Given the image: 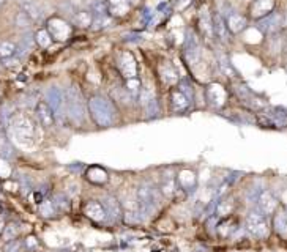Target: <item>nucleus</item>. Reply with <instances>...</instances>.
<instances>
[{
  "instance_id": "1",
  "label": "nucleus",
  "mask_w": 287,
  "mask_h": 252,
  "mask_svg": "<svg viewBox=\"0 0 287 252\" xmlns=\"http://www.w3.org/2000/svg\"><path fill=\"white\" fill-rule=\"evenodd\" d=\"M11 133L13 137L16 139V142L22 147H33L36 144V136H38V129L36 123L28 117L27 114L17 112L11 117Z\"/></svg>"
},
{
  "instance_id": "2",
  "label": "nucleus",
  "mask_w": 287,
  "mask_h": 252,
  "mask_svg": "<svg viewBox=\"0 0 287 252\" xmlns=\"http://www.w3.org/2000/svg\"><path fill=\"white\" fill-rule=\"evenodd\" d=\"M88 109L95 122L100 126H111L114 123V106L107 98L96 95L88 99Z\"/></svg>"
},
{
  "instance_id": "3",
  "label": "nucleus",
  "mask_w": 287,
  "mask_h": 252,
  "mask_svg": "<svg viewBox=\"0 0 287 252\" xmlns=\"http://www.w3.org/2000/svg\"><path fill=\"white\" fill-rule=\"evenodd\" d=\"M136 197H137V205H139V210L142 213H152V211L156 210L158 204H160V193L150 183L139 185Z\"/></svg>"
},
{
  "instance_id": "4",
  "label": "nucleus",
  "mask_w": 287,
  "mask_h": 252,
  "mask_svg": "<svg viewBox=\"0 0 287 252\" xmlns=\"http://www.w3.org/2000/svg\"><path fill=\"white\" fill-rule=\"evenodd\" d=\"M246 230L250 232V234L256 238H267L269 237V223H267V219L262 213H253L248 215L246 218Z\"/></svg>"
},
{
  "instance_id": "5",
  "label": "nucleus",
  "mask_w": 287,
  "mask_h": 252,
  "mask_svg": "<svg viewBox=\"0 0 287 252\" xmlns=\"http://www.w3.org/2000/svg\"><path fill=\"white\" fill-rule=\"evenodd\" d=\"M47 32L55 41H66L71 36V25L62 17H51L47 21Z\"/></svg>"
},
{
  "instance_id": "6",
  "label": "nucleus",
  "mask_w": 287,
  "mask_h": 252,
  "mask_svg": "<svg viewBox=\"0 0 287 252\" xmlns=\"http://www.w3.org/2000/svg\"><path fill=\"white\" fill-rule=\"evenodd\" d=\"M117 66L120 69V73L123 74V77L128 79H134L137 76V65H136V60L133 57L131 52H122L120 55L117 57Z\"/></svg>"
},
{
  "instance_id": "7",
  "label": "nucleus",
  "mask_w": 287,
  "mask_h": 252,
  "mask_svg": "<svg viewBox=\"0 0 287 252\" xmlns=\"http://www.w3.org/2000/svg\"><path fill=\"white\" fill-rule=\"evenodd\" d=\"M35 114H36V118H38V123L41 125L43 128L49 129L54 126V122H55V115H54V110L52 107L49 106L46 101H39L35 107Z\"/></svg>"
},
{
  "instance_id": "8",
  "label": "nucleus",
  "mask_w": 287,
  "mask_h": 252,
  "mask_svg": "<svg viewBox=\"0 0 287 252\" xmlns=\"http://www.w3.org/2000/svg\"><path fill=\"white\" fill-rule=\"evenodd\" d=\"M68 109H70V115L74 120H81L84 117V107H82V99L81 95H79L77 90L73 87L68 90Z\"/></svg>"
},
{
  "instance_id": "9",
  "label": "nucleus",
  "mask_w": 287,
  "mask_h": 252,
  "mask_svg": "<svg viewBox=\"0 0 287 252\" xmlns=\"http://www.w3.org/2000/svg\"><path fill=\"white\" fill-rule=\"evenodd\" d=\"M257 207H259L261 213L264 216H269L275 213L276 207H278V200H276V197L270 191H264V193H261L259 197H257Z\"/></svg>"
},
{
  "instance_id": "10",
  "label": "nucleus",
  "mask_w": 287,
  "mask_h": 252,
  "mask_svg": "<svg viewBox=\"0 0 287 252\" xmlns=\"http://www.w3.org/2000/svg\"><path fill=\"white\" fill-rule=\"evenodd\" d=\"M84 215H85L87 218H90L92 221H96V223H101V221L106 219L107 211H106L104 205L100 204V202L90 200V202H87V204L84 205Z\"/></svg>"
},
{
  "instance_id": "11",
  "label": "nucleus",
  "mask_w": 287,
  "mask_h": 252,
  "mask_svg": "<svg viewBox=\"0 0 287 252\" xmlns=\"http://www.w3.org/2000/svg\"><path fill=\"white\" fill-rule=\"evenodd\" d=\"M130 0H106V9L111 17H122L130 11Z\"/></svg>"
},
{
  "instance_id": "12",
  "label": "nucleus",
  "mask_w": 287,
  "mask_h": 252,
  "mask_svg": "<svg viewBox=\"0 0 287 252\" xmlns=\"http://www.w3.org/2000/svg\"><path fill=\"white\" fill-rule=\"evenodd\" d=\"M226 90L224 87H221L220 84H212L207 87V99H209V103L215 107H221L226 101Z\"/></svg>"
},
{
  "instance_id": "13",
  "label": "nucleus",
  "mask_w": 287,
  "mask_h": 252,
  "mask_svg": "<svg viewBox=\"0 0 287 252\" xmlns=\"http://www.w3.org/2000/svg\"><path fill=\"white\" fill-rule=\"evenodd\" d=\"M199 55H201L199 43H197L194 33H190L186 38V43H185V57L191 65V63H196L197 60H199Z\"/></svg>"
},
{
  "instance_id": "14",
  "label": "nucleus",
  "mask_w": 287,
  "mask_h": 252,
  "mask_svg": "<svg viewBox=\"0 0 287 252\" xmlns=\"http://www.w3.org/2000/svg\"><path fill=\"white\" fill-rule=\"evenodd\" d=\"M226 25H227V30H229V32L240 33L246 28V25H248V19L240 13H231L229 17H227V21H226Z\"/></svg>"
},
{
  "instance_id": "15",
  "label": "nucleus",
  "mask_w": 287,
  "mask_h": 252,
  "mask_svg": "<svg viewBox=\"0 0 287 252\" xmlns=\"http://www.w3.org/2000/svg\"><path fill=\"white\" fill-rule=\"evenodd\" d=\"M171 106L174 112H183L190 106V99L186 98L180 88H174L171 92Z\"/></svg>"
},
{
  "instance_id": "16",
  "label": "nucleus",
  "mask_w": 287,
  "mask_h": 252,
  "mask_svg": "<svg viewBox=\"0 0 287 252\" xmlns=\"http://www.w3.org/2000/svg\"><path fill=\"white\" fill-rule=\"evenodd\" d=\"M275 6V0H256L251 6V14L254 17H265L272 13Z\"/></svg>"
},
{
  "instance_id": "17",
  "label": "nucleus",
  "mask_w": 287,
  "mask_h": 252,
  "mask_svg": "<svg viewBox=\"0 0 287 252\" xmlns=\"http://www.w3.org/2000/svg\"><path fill=\"white\" fill-rule=\"evenodd\" d=\"M212 24H213V33L221 39V41H227V36H229V30H227L224 17L220 13H215L212 16Z\"/></svg>"
},
{
  "instance_id": "18",
  "label": "nucleus",
  "mask_w": 287,
  "mask_h": 252,
  "mask_svg": "<svg viewBox=\"0 0 287 252\" xmlns=\"http://www.w3.org/2000/svg\"><path fill=\"white\" fill-rule=\"evenodd\" d=\"M160 76L163 79V82L167 85H174L179 82V73H177V69L169 62H164L160 66Z\"/></svg>"
},
{
  "instance_id": "19",
  "label": "nucleus",
  "mask_w": 287,
  "mask_h": 252,
  "mask_svg": "<svg viewBox=\"0 0 287 252\" xmlns=\"http://www.w3.org/2000/svg\"><path fill=\"white\" fill-rule=\"evenodd\" d=\"M87 180L92 181V183H95V185H103L109 180V177H107V172L103 167L93 166V167H90L87 170Z\"/></svg>"
},
{
  "instance_id": "20",
  "label": "nucleus",
  "mask_w": 287,
  "mask_h": 252,
  "mask_svg": "<svg viewBox=\"0 0 287 252\" xmlns=\"http://www.w3.org/2000/svg\"><path fill=\"white\" fill-rule=\"evenodd\" d=\"M281 27V17L278 14H269L265 16L262 21L259 22V28H262L264 32H276Z\"/></svg>"
},
{
  "instance_id": "21",
  "label": "nucleus",
  "mask_w": 287,
  "mask_h": 252,
  "mask_svg": "<svg viewBox=\"0 0 287 252\" xmlns=\"http://www.w3.org/2000/svg\"><path fill=\"white\" fill-rule=\"evenodd\" d=\"M194 185H196V175L191 170H182L179 177H177V186H180L185 191L191 189Z\"/></svg>"
},
{
  "instance_id": "22",
  "label": "nucleus",
  "mask_w": 287,
  "mask_h": 252,
  "mask_svg": "<svg viewBox=\"0 0 287 252\" xmlns=\"http://www.w3.org/2000/svg\"><path fill=\"white\" fill-rule=\"evenodd\" d=\"M199 25H201V30L205 38H213L215 33H213V24H212V17L207 11H202L201 16H199Z\"/></svg>"
},
{
  "instance_id": "23",
  "label": "nucleus",
  "mask_w": 287,
  "mask_h": 252,
  "mask_svg": "<svg viewBox=\"0 0 287 252\" xmlns=\"http://www.w3.org/2000/svg\"><path fill=\"white\" fill-rule=\"evenodd\" d=\"M93 22V13L92 11H87V9H82V11H77L74 14V24L82 27V28H87L90 27Z\"/></svg>"
},
{
  "instance_id": "24",
  "label": "nucleus",
  "mask_w": 287,
  "mask_h": 252,
  "mask_svg": "<svg viewBox=\"0 0 287 252\" xmlns=\"http://www.w3.org/2000/svg\"><path fill=\"white\" fill-rule=\"evenodd\" d=\"M35 41H36V44L39 46V47H43V49H46V47H49L52 44V36L49 35V32L46 28H39L38 32H36V35H35Z\"/></svg>"
},
{
  "instance_id": "25",
  "label": "nucleus",
  "mask_w": 287,
  "mask_h": 252,
  "mask_svg": "<svg viewBox=\"0 0 287 252\" xmlns=\"http://www.w3.org/2000/svg\"><path fill=\"white\" fill-rule=\"evenodd\" d=\"M17 235H19V227H17V224H14V223H8V224H5L3 232H2V238H3L5 243H6V241L16 240Z\"/></svg>"
},
{
  "instance_id": "26",
  "label": "nucleus",
  "mask_w": 287,
  "mask_h": 252,
  "mask_svg": "<svg viewBox=\"0 0 287 252\" xmlns=\"http://www.w3.org/2000/svg\"><path fill=\"white\" fill-rule=\"evenodd\" d=\"M273 226L283 238H287V219L284 215H276L273 219Z\"/></svg>"
},
{
  "instance_id": "27",
  "label": "nucleus",
  "mask_w": 287,
  "mask_h": 252,
  "mask_svg": "<svg viewBox=\"0 0 287 252\" xmlns=\"http://www.w3.org/2000/svg\"><path fill=\"white\" fill-rule=\"evenodd\" d=\"M22 13H25L28 17H30V21H38L39 16H41V13H39V9L35 3L32 2H24L22 3Z\"/></svg>"
},
{
  "instance_id": "28",
  "label": "nucleus",
  "mask_w": 287,
  "mask_h": 252,
  "mask_svg": "<svg viewBox=\"0 0 287 252\" xmlns=\"http://www.w3.org/2000/svg\"><path fill=\"white\" fill-rule=\"evenodd\" d=\"M16 54V44L11 41H2L0 43V57L2 58H9L14 57Z\"/></svg>"
},
{
  "instance_id": "29",
  "label": "nucleus",
  "mask_w": 287,
  "mask_h": 252,
  "mask_svg": "<svg viewBox=\"0 0 287 252\" xmlns=\"http://www.w3.org/2000/svg\"><path fill=\"white\" fill-rule=\"evenodd\" d=\"M39 213H41V216L44 218H51L55 215V205L54 202L51 200H43L41 204H39Z\"/></svg>"
},
{
  "instance_id": "30",
  "label": "nucleus",
  "mask_w": 287,
  "mask_h": 252,
  "mask_svg": "<svg viewBox=\"0 0 287 252\" xmlns=\"http://www.w3.org/2000/svg\"><path fill=\"white\" fill-rule=\"evenodd\" d=\"M104 208L107 211V215H112V216H118L120 215V207L117 204V199L114 197H107L104 202Z\"/></svg>"
},
{
  "instance_id": "31",
  "label": "nucleus",
  "mask_w": 287,
  "mask_h": 252,
  "mask_svg": "<svg viewBox=\"0 0 287 252\" xmlns=\"http://www.w3.org/2000/svg\"><path fill=\"white\" fill-rule=\"evenodd\" d=\"M24 241L21 240H11V241H6L5 246H3V252H22L24 251Z\"/></svg>"
},
{
  "instance_id": "32",
  "label": "nucleus",
  "mask_w": 287,
  "mask_h": 252,
  "mask_svg": "<svg viewBox=\"0 0 287 252\" xmlns=\"http://www.w3.org/2000/svg\"><path fill=\"white\" fill-rule=\"evenodd\" d=\"M175 191H177V181L172 177L166 178L164 183H163V193H164V196L172 197L175 194Z\"/></svg>"
},
{
  "instance_id": "33",
  "label": "nucleus",
  "mask_w": 287,
  "mask_h": 252,
  "mask_svg": "<svg viewBox=\"0 0 287 252\" xmlns=\"http://www.w3.org/2000/svg\"><path fill=\"white\" fill-rule=\"evenodd\" d=\"M49 99H51L52 103V110H58L62 107V93L58 92L57 88L49 90Z\"/></svg>"
},
{
  "instance_id": "34",
  "label": "nucleus",
  "mask_w": 287,
  "mask_h": 252,
  "mask_svg": "<svg viewBox=\"0 0 287 252\" xmlns=\"http://www.w3.org/2000/svg\"><path fill=\"white\" fill-rule=\"evenodd\" d=\"M220 68H221V71H223L226 76L234 77V76L237 74V71L234 69V66L231 65V62H229V60H227L226 57H221V58H220Z\"/></svg>"
},
{
  "instance_id": "35",
  "label": "nucleus",
  "mask_w": 287,
  "mask_h": 252,
  "mask_svg": "<svg viewBox=\"0 0 287 252\" xmlns=\"http://www.w3.org/2000/svg\"><path fill=\"white\" fill-rule=\"evenodd\" d=\"M141 82L137 80V77L134 79H128L126 80V90L130 92L131 95H137V93H141Z\"/></svg>"
},
{
  "instance_id": "36",
  "label": "nucleus",
  "mask_w": 287,
  "mask_h": 252,
  "mask_svg": "<svg viewBox=\"0 0 287 252\" xmlns=\"http://www.w3.org/2000/svg\"><path fill=\"white\" fill-rule=\"evenodd\" d=\"M232 211V202H221L218 205V215L220 216H227Z\"/></svg>"
},
{
  "instance_id": "37",
  "label": "nucleus",
  "mask_w": 287,
  "mask_h": 252,
  "mask_svg": "<svg viewBox=\"0 0 287 252\" xmlns=\"http://www.w3.org/2000/svg\"><path fill=\"white\" fill-rule=\"evenodd\" d=\"M30 17H28L25 13H17V16H16V24H17V27H28L30 25Z\"/></svg>"
},
{
  "instance_id": "38",
  "label": "nucleus",
  "mask_w": 287,
  "mask_h": 252,
  "mask_svg": "<svg viewBox=\"0 0 287 252\" xmlns=\"http://www.w3.org/2000/svg\"><path fill=\"white\" fill-rule=\"evenodd\" d=\"M24 246H25L27 249H33V248L38 246V241H36L35 237H28V238H25V241H24Z\"/></svg>"
},
{
  "instance_id": "39",
  "label": "nucleus",
  "mask_w": 287,
  "mask_h": 252,
  "mask_svg": "<svg viewBox=\"0 0 287 252\" xmlns=\"http://www.w3.org/2000/svg\"><path fill=\"white\" fill-rule=\"evenodd\" d=\"M55 199L58 200V202H54V205H55V207H60L62 210H63V208H68V204H66V199L63 200V196H62V194H58V196H57Z\"/></svg>"
},
{
  "instance_id": "40",
  "label": "nucleus",
  "mask_w": 287,
  "mask_h": 252,
  "mask_svg": "<svg viewBox=\"0 0 287 252\" xmlns=\"http://www.w3.org/2000/svg\"><path fill=\"white\" fill-rule=\"evenodd\" d=\"M3 227H5V223L2 221V218H0V235H2V232H3Z\"/></svg>"
},
{
  "instance_id": "41",
  "label": "nucleus",
  "mask_w": 287,
  "mask_h": 252,
  "mask_svg": "<svg viewBox=\"0 0 287 252\" xmlns=\"http://www.w3.org/2000/svg\"><path fill=\"white\" fill-rule=\"evenodd\" d=\"M5 2H6V0H0V6H2V5H3Z\"/></svg>"
}]
</instances>
